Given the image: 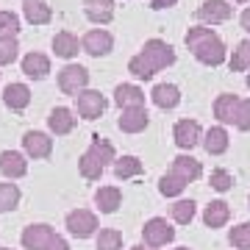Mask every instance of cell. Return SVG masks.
I'll list each match as a JSON object with an SVG mask.
<instances>
[{"label": "cell", "instance_id": "6da1fadb", "mask_svg": "<svg viewBox=\"0 0 250 250\" xmlns=\"http://www.w3.org/2000/svg\"><path fill=\"white\" fill-rule=\"evenodd\" d=\"M175 62V50L164 39H147L145 47L128 62V72L139 81H150L153 75Z\"/></svg>", "mask_w": 250, "mask_h": 250}, {"label": "cell", "instance_id": "7a4b0ae2", "mask_svg": "<svg viewBox=\"0 0 250 250\" xmlns=\"http://www.w3.org/2000/svg\"><path fill=\"white\" fill-rule=\"evenodd\" d=\"M184 39H187L189 50L195 53V59L200 64H206V67H220V64L228 59V50H225L223 39H220L211 28L195 25V28H189L187 31Z\"/></svg>", "mask_w": 250, "mask_h": 250}, {"label": "cell", "instance_id": "3957f363", "mask_svg": "<svg viewBox=\"0 0 250 250\" xmlns=\"http://www.w3.org/2000/svg\"><path fill=\"white\" fill-rule=\"evenodd\" d=\"M86 83H89V70L86 67H81V64H67V67H62V72H59V89L64 92V95H78V92L86 89Z\"/></svg>", "mask_w": 250, "mask_h": 250}, {"label": "cell", "instance_id": "277c9868", "mask_svg": "<svg viewBox=\"0 0 250 250\" xmlns=\"http://www.w3.org/2000/svg\"><path fill=\"white\" fill-rule=\"evenodd\" d=\"M142 236H145V245H147V248H161V245H167V242L175 239V228H172L167 220L153 217V220H147V223H145Z\"/></svg>", "mask_w": 250, "mask_h": 250}, {"label": "cell", "instance_id": "5b68a950", "mask_svg": "<svg viewBox=\"0 0 250 250\" xmlns=\"http://www.w3.org/2000/svg\"><path fill=\"white\" fill-rule=\"evenodd\" d=\"M67 231L72 236H78V239H89L98 231V217L86 211V208H75V211L67 214Z\"/></svg>", "mask_w": 250, "mask_h": 250}, {"label": "cell", "instance_id": "8992f818", "mask_svg": "<svg viewBox=\"0 0 250 250\" xmlns=\"http://www.w3.org/2000/svg\"><path fill=\"white\" fill-rule=\"evenodd\" d=\"M75 108L83 120H98L106 111V98L98 89H83L75 95Z\"/></svg>", "mask_w": 250, "mask_h": 250}, {"label": "cell", "instance_id": "52a82bcc", "mask_svg": "<svg viewBox=\"0 0 250 250\" xmlns=\"http://www.w3.org/2000/svg\"><path fill=\"white\" fill-rule=\"evenodd\" d=\"M53 236H56V231L50 228V225L36 223V225H28L25 231H22L20 242H22V248L25 250H47L50 248V242H53Z\"/></svg>", "mask_w": 250, "mask_h": 250}, {"label": "cell", "instance_id": "ba28073f", "mask_svg": "<svg viewBox=\"0 0 250 250\" xmlns=\"http://www.w3.org/2000/svg\"><path fill=\"white\" fill-rule=\"evenodd\" d=\"M81 47H83L89 56L100 59V56L111 53V47H114V36L108 34V31H103V28H95V31H89V34H83Z\"/></svg>", "mask_w": 250, "mask_h": 250}, {"label": "cell", "instance_id": "9c48e42d", "mask_svg": "<svg viewBox=\"0 0 250 250\" xmlns=\"http://www.w3.org/2000/svg\"><path fill=\"white\" fill-rule=\"evenodd\" d=\"M231 14H233V9L225 3V0H206L203 6L197 9V20H200V22H211V25L228 22Z\"/></svg>", "mask_w": 250, "mask_h": 250}, {"label": "cell", "instance_id": "30bf717a", "mask_svg": "<svg viewBox=\"0 0 250 250\" xmlns=\"http://www.w3.org/2000/svg\"><path fill=\"white\" fill-rule=\"evenodd\" d=\"M22 147L31 159H47L50 153H53V139L42 131H28L22 136Z\"/></svg>", "mask_w": 250, "mask_h": 250}, {"label": "cell", "instance_id": "8fae6325", "mask_svg": "<svg viewBox=\"0 0 250 250\" xmlns=\"http://www.w3.org/2000/svg\"><path fill=\"white\" fill-rule=\"evenodd\" d=\"M172 136H175V145H178V147L192 150V147L200 142L203 131H200V125H197L195 120H178L175 128H172Z\"/></svg>", "mask_w": 250, "mask_h": 250}, {"label": "cell", "instance_id": "7c38bea8", "mask_svg": "<svg viewBox=\"0 0 250 250\" xmlns=\"http://www.w3.org/2000/svg\"><path fill=\"white\" fill-rule=\"evenodd\" d=\"M150 123V114H147V108H123V114H120V131L125 134H142L145 128Z\"/></svg>", "mask_w": 250, "mask_h": 250}, {"label": "cell", "instance_id": "4fadbf2b", "mask_svg": "<svg viewBox=\"0 0 250 250\" xmlns=\"http://www.w3.org/2000/svg\"><path fill=\"white\" fill-rule=\"evenodd\" d=\"M0 172H3L9 181L22 178V175L28 172L25 156H22V153H17V150H3V153H0Z\"/></svg>", "mask_w": 250, "mask_h": 250}, {"label": "cell", "instance_id": "5bb4252c", "mask_svg": "<svg viewBox=\"0 0 250 250\" xmlns=\"http://www.w3.org/2000/svg\"><path fill=\"white\" fill-rule=\"evenodd\" d=\"M114 103L120 108H145V92L136 83H120L114 89Z\"/></svg>", "mask_w": 250, "mask_h": 250}, {"label": "cell", "instance_id": "9a60e30c", "mask_svg": "<svg viewBox=\"0 0 250 250\" xmlns=\"http://www.w3.org/2000/svg\"><path fill=\"white\" fill-rule=\"evenodd\" d=\"M22 72H25L28 78H34V81L47 78V72H50V59H47L45 53L31 50L28 56H22Z\"/></svg>", "mask_w": 250, "mask_h": 250}, {"label": "cell", "instance_id": "2e32d148", "mask_svg": "<svg viewBox=\"0 0 250 250\" xmlns=\"http://www.w3.org/2000/svg\"><path fill=\"white\" fill-rule=\"evenodd\" d=\"M83 11L92 22L106 25L114 20V0H83Z\"/></svg>", "mask_w": 250, "mask_h": 250}, {"label": "cell", "instance_id": "e0dca14e", "mask_svg": "<svg viewBox=\"0 0 250 250\" xmlns=\"http://www.w3.org/2000/svg\"><path fill=\"white\" fill-rule=\"evenodd\" d=\"M22 14L31 25H47L53 20V9L47 6V0H25L22 3Z\"/></svg>", "mask_w": 250, "mask_h": 250}, {"label": "cell", "instance_id": "ac0fdd59", "mask_svg": "<svg viewBox=\"0 0 250 250\" xmlns=\"http://www.w3.org/2000/svg\"><path fill=\"white\" fill-rule=\"evenodd\" d=\"M47 125H50V131H53L56 136H67L75 128V114H72L67 106H56L53 111H50V117H47Z\"/></svg>", "mask_w": 250, "mask_h": 250}, {"label": "cell", "instance_id": "d6986e66", "mask_svg": "<svg viewBox=\"0 0 250 250\" xmlns=\"http://www.w3.org/2000/svg\"><path fill=\"white\" fill-rule=\"evenodd\" d=\"M3 103H6L11 111H22V108H28V103H31V89H28L25 83H9V86L3 89Z\"/></svg>", "mask_w": 250, "mask_h": 250}, {"label": "cell", "instance_id": "ffe728a7", "mask_svg": "<svg viewBox=\"0 0 250 250\" xmlns=\"http://www.w3.org/2000/svg\"><path fill=\"white\" fill-rule=\"evenodd\" d=\"M150 98L159 108H175L181 103V89L175 83H156L150 92Z\"/></svg>", "mask_w": 250, "mask_h": 250}, {"label": "cell", "instance_id": "44dd1931", "mask_svg": "<svg viewBox=\"0 0 250 250\" xmlns=\"http://www.w3.org/2000/svg\"><path fill=\"white\" fill-rule=\"evenodd\" d=\"M203 147L208 156H223L228 150V131H225L223 125H214V128H208L203 136Z\"/></svg>", "mask_w": 250, "mask_h": 250}, {"label": "cell", "instance_id": "7402d4cb", "mask_svg": "<svg viewBox=\"0 0 250 250\" xmlns=\"http://www.w3.org/2000/svg\"><path fill=\"white\" fill-rule=\"evenodd\" d=\"M95 203H98V208L103 214H114L120 208V203H123V192L117 187H100L95 192Z\"/></svg>", "mask_w": 250, "mask_h": 250}, {"label": "cell", "instance_id": "603a6c76", "mask_svg": "<svg viewBox=\"0 0 250 250\" xmlns=\"http://www.w3.org/2000/svg\"><path fill=\"white\" fill-rule=\"evenodd\" d=\"M78 36H72L70 31H59V34L53 36V53L59 56V59H75L78 56Z\"/></svg>", "mask_w": 250, "mask_h": 250}, {"label": "cell", "instance_id": "cb8c5ba5", "mask_svg": "<svg viewBox=\"0 0 250 250\" xmlns=\"http://www.w3.org/2000/svg\"><path fill=\"white\" fill-rule=\"evenodd\" d=\"M236 108H239V98L225 92L214 100V117L220 123H236Z\"/></svg>", "mask_w": 250, "mask_h": 250}, {"label": "cell", "instance_id": "d4e9b609", "mask_svg": "<svg viewBox=\"0 0 250 250\" xmlns=\"http://www.w3.org/2000/svg\"><path fill=\"white\" fill-rule=\"evenodd\" d=\"M228 217H231V208H228V203H225V200H214V203L206 206L203 223L208 225V228H223V225L228 223Z\"/></svg>", "mask_w": 250, "mask_h": 250}, {"label": "cell", "instance_id": "484cf974", "mask_svg": "<svg viewBox=\"0 0 250 250\" xmlns=\"http://www.w3.org/2000/svg\"><path fill=\"white\" fill-rule=\"evenodd\" d=\"M172 172L181 175L184 181H197L203 175V167H200V161L192 159V156H178V159L172 161Z\"/></svg>", "mask_w": 250, "mask_h": 250}, {"label": "cell", "instance_id": "4316f807", "mask_svg": "<svg viewBox=\"0 0 250 250\" xmlns=\"http://www.w3.org/2000/svg\"><path fill=\"white\" fill-rule=\"evenodd\" d=\"M78 170H81V175H83L86 181H98L100 175H103V170H106V167H103V161H100L95 153L86 150L78 159Z\"/></svg>", "mask_w": 250, "mask_h": 250}, {"label": "cell", "instance_id": "83f0119b", "mask_svg": "<svg viewBox=\"0 0 250 250\" xmlns=\"http://www.w3.org/2000/svg\"><path fill=\"white\" fill-rule=\"evenodd\" d=\"M142 161L136 159V156H123V159H117L114 161V175L120 181L125 178H136V175H142Z\"/></svg>", "mask_w": 250, "mask_h": 250}, {"label": "cell", "instance_id": "f1b7e54d", "mask_svg": "<svg viewBox=\"0 0 250 250\" xmlns=\"http://www.w3.org/2000/svg\"><path fill=\"white\" fill-rule=\"evenodd\" d=\"M89 153H95L100 161H103V167L106 164H111V161H117V153H114V145L108 142V139H103V136H92V145H89Z\"/></svg>", "mask_w": 250, "mask_h": 250}, {"label": "cell", "instance_id": "f546056e", "mask_svg": "<svg viewBox=\"0 0 250 250\" xmlns=\"http://www.w3.org/2000/svg\"><path fill=\"white\" fill-rule=\"evenodd\" d=\"M187 184H189V181H184L181 175L170 172V175H161V181H159V192H161L164 197H175V195H181V192L187 189Z\"/></svg>", "mask_w": 250, "mask_h": 250}, {"label": "cell", "instance_id": "4dcf8cb0", "mask_svg": "<svg viewBox=\"0 0 250 250\" xmlns=\"http://www.w3.org/2000/svg\"><path fill=\"white\" fill-rule=\"evenodd\" d=\"M20 189L17 184H0V211H14L20 203Z\"/></svg>", "mask_w": 250, "mask_h": 250}, {"label": "cell", "instance_id": "1f68e13d", "mask_svg": "<svg viewBox=\"0 0 250 250\" xmlns=\"http://www.w3.org/2000/svg\"><path fill=\"white\" fill-rule=\"evenodd\" d=\"M231 70L233 72H242V70H248L250 67V39H242L239 45H236V50H233L231 56Z\"/></svg>", "mask_w": 250, "mask_h": 250}, {"label": "cell", "instance_id": "d6a6232c", "mask_svg": "<svg viewBox=\"0 0 250 250\" xmlns=\"http://www.w3.org/2000/svg\"><path fill=\"white\" fill-rule=\"evenodd\" d=\"M17 53H20L17 36H0V67L14 64L17 62Z\"/></svg>", "mask_w": 250, "mask_h": 250}, {"label": "cell", "instance_id": "836d02e7", "mask_svg": "<svg viewBox=\"0 0 250 250\" xmlns=\"http://www.w3.org/2000/svg\"><path fill=\"white\" fill-rule=\"evenodd\" d=\"M123 248V233L117 228H103L98 233V250H120Z\"/></svg>", "mask_w": 250, "mask_h": 250}, {"label": "cell", "instance_id": "e575fe53", "mask_svg": "<svg viewBox=\"0 0 250 250\" xmlns=\"http://www.w3.org/2000/svg\"><path fill=\"white\" fill-rule=\"evenodd\" d=\"M192 217H195V203H192V200H178V203L172 206V220H175V223L189 225Z\"/></svg>", "mask_w": 250, "mask_h": 250}, {"label": "cell", "instance_id": "d590c367", "mask_svg": "<svg viewBox=\"0 0 250 250\" xmlns=\"http://www.w3.org/2000/svg\"><path fill=\"white\" fill-rule=\"evenodd\" d=\"M228 239H231L233 248H239V250H250V223H242L236 225L231 233H228Z\"/></svg>", "mask_w": 250, "mask_h": 250}, {"label": "cell", "instance_id": "8d00e7d4", "mask_svg": "<svg viewBox=\"0 0 250 250\" xmlns=\"http://www.w3.org/2000/svg\"><path fill=\"white\" fill-rule=\"evenodd\" d=\"M20 34V17L14 11H0V36H17Z\"/></svg>", "mask_w": 250, "mask_h": 250}, {"label": "cell", "instance_id": "74e56055", "mask_svg": "<svg viewBox=\"0 0 250 250\" xmlns=\"http://www.w3.org/2000/svg\"><path fill=\"white\" fill-rule=\"evenodd\" d=\"M236 128L239 131H250V98L239 100V108H236Z\"/></svg>", "mask_w": 250, "mask_h": 250}, {"label": "cell", "instance_id": "f35d334b", "mask_svg": "<svg viewBox=\"0 0 250 250\" xmlns=\"http://www.w3.org/2000/svg\"><path fill=\"white\" fill-rule=\"evenodd\" d=\"M233 184V175L228 170H214L211 172V187L217 189V192H228Z\"/></svg>", "mask_w": 250, "mask_h": 250}, {"label": "cell", "instance_id": "ab89813d", "mask_svg": "<svg viewBox=\"0 0 250 250\" xmlns=\"http://www.w3.org/2000/svg\"><path fill=\"white\" fill-rule=\"evenodd\" d=\"M47 250H70V245H67V239H62L59 233L53 236V242H50V248Z\"/></svg>", "mask_w": 250, "mask_h": 250}, {"label": "cell", "instance_id": "60d3db41", "mask_svg": "<svg viewBox=\"0 0 250 250\" xmlns=\"http://www.w3.org/2000/svg\"><path fill=\"white\" fill-rule=\"evenodd\" d=\"M178 0H150V9L161 11V9H170V6H175Z\"/></svg>", "mask_w": 250, "mask_h": 250}, {"label": "cell", "instance_id": "b9f144b4", "mask_svg": "<svg viewBox=\"0 0 250 250\" xmlns=\"http://www.w3.org/2000/svg\"><path fill=\"white\" fill-rule=\"evenodd\" d=\"M239 22H242V28H245V31H248V34H250V6H248V9H245V11H242Z\"/></svg>", "mask_w": 250, "mask_h": 250}, {"label": "cell", "instance_id": "7bdbcfd3", "mask_svg": "<svg viewBox=\"0 0 250 250\" xmlns=\"http://www.w3.org/2000/svg\"><path fill=\"white\" fill-rule=\"evenodd\" d=\"M131 250H153V248H145V245H136V248H131Z\"/></svg>", "mask_w": 250, "mask_h": 250}, {"label": "cell", "instance_id": "ee69618b", "mask_svg": "<svg viewBox=\"0 0 250 250\" xmlns=\"http://www.w3.org/2000/svg\"><path fill=\"white\" fill-rule=\"evenodd\" d=\"M233 3H248V0H233Z\"/></svg>", "mask_w": 250, "mask_h": 250}, {"label": "cell", "instance_id": "f6af8a7d", "mask_svg": "<svg viewBox=\"0 0 250 250\" xmlns=\"http://www.w3.org/2000/svg\"><path fill=\"white\" fill-rule=\"evenodd\" d=\"M248 89H250V75H248Z\"/></svg>", "mask_w": 250, "mask_h": 250}, {"label": "cell", "instance_id": "bcb514c9", "mask_svg": "<svg viewBox=\"0 0 250 250\" xmlns=\"http://www.w3.org/2000/svg\"><path fill=\"white\" fill-rule=\"evenodd\" d=\"M175 250H189V248H175Z\"/></svg>", "mask_w": 250, "mask_h": 250}, {"label": "cell", "instance_id": "7dc6e473", "mask_svg": "<svg viewBox=\"0 0 250 250\" xmlns=\"http://www.w3.org/2000/svg\"><path fill=\"white\" fill-rule=\"evenodd\" d=\"M0 250H11V248H0Z\"/></svg>", "mask_w": 250, "mask_h": 250}]
</instances>
